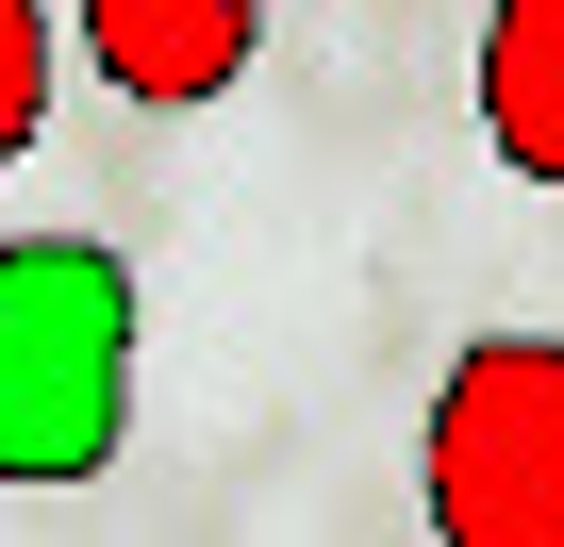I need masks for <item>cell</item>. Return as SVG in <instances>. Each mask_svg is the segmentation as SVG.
<instances>
[{
	"instance_id": "6da1fadb",
	"label": "cell",
	"mask_w": 564,
	"mask_h": 547,
	"mask_svg": "<svg viewBox=\"0 0 564 547\" xmlns=\"http://www.w3.org/2000/svg\"><path fill=\"white\" fill-rule=\"evenodd\" d=\"M133 448V265L100 232H0V481H100Z\"/></svg>"
},
{
	"instance_id": "7a4b0ae2",
	"label": "cell",
	"mask_w": 564,
	"mask_h": 547,
	"mask_svg": "<svg viewBox=\"0 0 564 547\" xmlns=\"http://www.w3.org/2000/svg\"><path fill=\"white\" fill-rule=\"evenodd\" d=\"M415 497L448 547H564V332H481L432 382Z\"/></svg>"
},
{
	"instance_id": "3957f363",
	"label": "cell",
	"mask_w": 564,
	"mask_h": 547,
	"mask_svg": "<svg viewBox=\"0 0 564 547\" xmlns=\"http://www.w3.org/2000/svg\"><path fill=\"white\" fill-rule=\"evenodd\" d=\"M84 67L150 117L183 100H232L249 84V0H84Z\"/></svg>"
},
{
	"instance_id": "277c9868",
	"label": "cell",
	"mask_w": 564,
	"mask_h": 547,
	"mask_svg": "<svg viewBox=\"0 0 564 547\" xmlns=\"http://www.w3.org/2000/svg\"><path fill=\"white\" fill-rule=\"evenodd\" d=\"M481 150L514 183H564V0H498L481 18Z\"/></svg>"
},
{
	"instance_id": "5b68a950",
	"label": "cell",
	"mask_w": 564,
	"mask_h": 547,
	"mask_svg": "<svg viewBox=\"0 0 564 547\" xmlns=\"http://www.w3.org/2000/svg\"><path fill=\"white\" fill-rule=\"evenodd\" d=\"M51 133V0H0V166Z\"/></svg>"
}]
</instances>
